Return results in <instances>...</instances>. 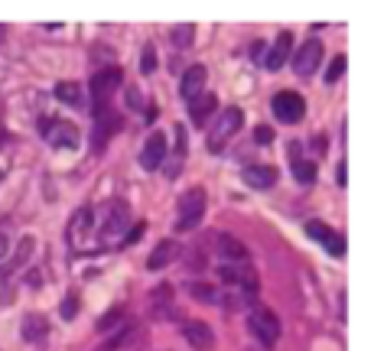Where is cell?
<instances>
[{
    "mask_svg": "<svg viewBox=\"0 0 371 351\" xmlns=\"http://www.w3.org/2000/svg\"><path fill=\"white\" fill-rule=\"evenodd\" d=\"M180 215H176V231H192L205 215V189L192 186L189 192H182L180 199Z\"/></svg>",
    "mask_w": 371,
    "mask_h": 351,
    "instance_id": "cell-1",
    "label": "cell"
},
{
    "mask_svg": "<svg viewBox=\"0 0 371 351\" xmlns=\"http://www.w3.org/2000/svg\"><path fill=\"white\" fill-rule=\"evenodd\" d=\"M219 280L221 283H228L235 293L245 290V296L254 303L257 299V274L251 270V264H221L219 267Z\"/></svg>",
    "mask_w": 371,
    "mask_h": 351,
    "instance_id": "cell-2",
    "label": "cell"
},
{
    "mask_svg": "<svg viewBox=\"0 0 371 351\" xmlns=\"http://www.w3.org/2000/svg\"><path fill=\"white\" fill-rule=\"evenodd\" d=\"M247 332L254 335L264 348H274L277 338H280V319L270 309H254V313L247 315Z\"/></svg>",
    "mask_w": 371,
    "mask_h": 351,
    "instance_id": "cell-3",
    "label": "cell"
},
{
    "mask_svg": "<svg viewBox=\"0 0 371 351\" xmlns=\"http://www.w3.org/2000/svg\"><path fill=\"white\" fill-rule=\"evenodd\" d=\"M241 124H245V114H241L238 107H225V111L215 117V127H212V133H209V150H221V147L241 130Z\"/></svg>",
    "mask_w": 371,
    "mask_h": 351,
    "instance_id": "cell-4",
    "label": "cell"
},
{
    "mask_svg": "<svg viewBox=\"0 0 371 351\" xmlns=\"http://www.w3.org/2000/svg\"><path fill=\"white\" fill-rule=\"evenodd\" d=\"M43 140L49 147H56V150H75L82 137H78V127L68 121H43Z\"/></svg>",
    "mask_w": 371,
    "mask_h": 351,
    "instance_id": "cell-5",
    "label": "cell"
},
{
    "mask_svg": "<svg viewBox=\"0 0 371 351\" xmlns=\"http://www.w3.org/2000/svg\"><path fill=\"white\" fill-rule=\"evenodd\" d=\"M270 107H274L277 121H284V124H300L306 114V101H303V95H296V91H277Z\"/></svg>",
    "mask_w": 371,
    "mask_h": 351,
    "instance_id": "cell-6",
    "label": "cell"
},
{
    "mask_svg": "<svg viewBox=\"0 0 371 351\" xmlns=\"http://www.w3.org/2000/svg\"><path fill=\"white\" fill-rule=\"evenodd\" d=\"M121 68H105V72H98L95 78H92V111H105L108 107V98L117 91V85H121Z\"/></svg>",
    "mask_w": 371,
    "mask_h": 351,
    "instance_id": "cell-7",
    "label": "cell"
},
{
    "mask_svg": "<svg viewBox=\"0 0 371 351\" xmlns=\"http://www.w3.org/2000/svg\"><path fill=\"white\" fill-rule=\"evenodd\" d=\"M323 62V43L319 39H306L303 46L293 52V72L296 75H313Z\"/></svg>",
    "mask_w": 371,
    "mask_h": 351,
    "instance_id": "cell-8",
    "label": "cell"
},
{
    "mask_svg": "<svg viewBox=\"0 0 371 351\" xmlns=\"http://www.w3.org/2000/svg\"><path fill=\"white\" fill-rule=\"evenodd\" d=\"M306 234L313 237V241H319V244H323L333 257H342L345 254L342 234H335V231L329 228V225H323V221H306Z\"/></svg>",
    "mask_w": 371,
    "mask_h": 351,
    "instance_id": "cell-9",
    "label": "cell"
},
{
    "mask_svg": "<svg viewBox=\"0 0 371 351\" xmlns=\"http://www.w3.org/2000/svg\"><path fill=\"white\" fill-rule=\"evenodd\" d=\"M166 160V137L163 133H150L147 143H143V153H140V166L143 170H160V163Z\"/></svg>",
    "mask_w": 371,
    "mask_h": 351,
    "instance_id": "cell-10",
    "label": "cell"
},
{
    "mask_svg": "<svg viewBox=\"0 0 371 351\" xmlns=\"http://www.w3.org/2000/svg\"><path fill=\"white\" fill-rule=\"evenodd\" d=\"M182 338L196 351H209L215 345V332L205 322H182Z\"/></svg>",
    "mask_w": 371,
    "mask_h": 351,
    "instance_id": "cell-11",
    "label": "cell"
},
{
    "mask_svg": "<svg viewBox=\"0 0 371 351\" xmlns=\"http://www.w3.org/2000/svg\"><path fill=\"white\" fill-rule=\"evenodd\" d=\"M215 251H219V257L225 264H247V247L241 244V241H235L231 234H219Z\"/></svg>",
    "mask_w": 371,
    "mask_h": 351,
    "instance_id": "cell-12",
    "label": "cell"
},
{
    "mask_svg": "<svg viewBox=\"0 0 371 351\" xmlns=\"http://www.w3.org/2000/svg\"><path fill=\"white\" fill-rule=\"evenodd\" d=\"M20 332H23V342H29V345H43V342H46V335H49L46 315L29 313L27 319H23V325H20Z\"/></svg>",
    "mask_w": 371,
    "mask_h": 351,
    "instance_id": "cell-13",
    "label": "cell"
},
{
    "mask_svg": "<svg viewBox=\"0 0 371 351\" xmlns=\"http://www.w3.org/2000/svg\"><path fill=\"white\" fill-rule=\"evenodd\" d=\"M202 88H205V66H189L180 82V95L186 98V101H196Z\"/></svg>",
    "mask_w": 371,
    "mask_h": 351,
    "instance_id": "cell-14",
    "label": "cell"
},
{
    "mask_svg": "<svg viewBox=\"0 0 371 351\" xmlns=\"http://www.w3.org/2000/svg\"><path fill=\"white\" fill-rule=\"evenodd\" d=\"M290 46H293V36H290V33H286V29H284V33L277 36L274 49L267 52L264 66L270 68V72H277V68H284V62H286V59H290Z\"/></svg>",
    "mask_w": 371,
    "mask_h": 351,
    "instance_id": "cell-15",
    "label": "cell"
},
{
    "mask_svg": "<svg viewBox=\"0 0 371 351\" xmlns=\"http://www.w3.org/2000/svg\"><path fill=\"white\" fill-rule=\"evenodd\" d=\"M117 127H121V117H117V114H111L108 107H105V111H95V147H98V150L105 147L108 137H115L111 130H117Z\"/></svg>",
    "mask_w": 371,
    "mask_h": 351,
    "instance_id": "cell-16",
    "label": "cell"
},
{
    "mask_svg": "<svg viewBox=\"0 0 371 351\" xmlns=\"http://www.w3.org/2000/svg\"><path fill=\"white\" fill-rule=\"evenodd\" d=\"M176 254H180V244H176V241H163V244H157L153 254L147 257V267H150V270H163V267H170L173 260H176Z\"/></svg>",
    "mask_w": 371,
    "mask_h": 351,
    "instance_id": "cell-17",
    "label": "cell"
},
{
    "mask_svg": "<svg viewBox=\"0 0 371 351\" xmlns=\"http://www.w3.org/2000/svg\"><path fill=\"white\" fill-rule=\"evenodd\" d=\"M245 182L251 189H270L277 182L274 166H245Z\"/></svg>",
    "mask_w": 371,
    "mask_h": 351,
    "instance_id": "cell-18",
    "label": "cell"
},
{
    "mask_svg": "<svg viewBox=\"0 0 371 351\" xmlns=\"http://www.w3.org/2000/svg\"><path fill=\"white\" fill-rule=\"evenodd\" d=\"M290 156H293V160H290L293 176L303 182V186H313V182H316V166L310 160H300V147H296V143H290Z\"/></svg>",
    "mask_w": 371,
    "mask_h": 351,
    "instance_id": "cell-19",
    "label": "cell"
},
{
    "mask_svg": "<svg viewBox=\"0 0 371 351\" xmlns=\"http://www.w3.org/2000/svg\"><path fill=\"white\" fill-rule=\"evenodd\" d=\"M133 338H140V329H124L121 335H115V338L101 342V348H98V351H131V348H137V345H140V342H133Z\"/></svg>",
    "mask_w": 371,
    "mask_h": 351,
    "instance_id": "cell-20",
    "label": "cell"
},
{
    "mask_svg": "<svg viewBox=\"0 0 371 351\" xmlns=\"http://www.w3.org/2000/svg\"><path fill=\"white\" fill-rule=\"evenodd\" d=\"M56 98L68 107H82L85 105V95H82V85L78 82H59L56 85Z\"/></svg>",
    "mask_w": 371,
    "mask_h": 351,
    "instance_id": "cell-21",
    "label": "cell"
},
{
    "mask_svg": "<svg viewBox=\"0 0 371 351\" xmlns=\"http://www.w3.org/2000/svg\"><path fill=\"white\" fill-rule=\"evenodd\" d=\"M215 107H219V101H215V95H199L196 101H189V114L196 124H205V117L215 114Z\"/></svg>",
    "mask_w": 371,
    "mask_h": 351,
    "instance_id": "cell-22",
    "label": "cell"
},
{
    "mask_svg": "<svg viewBox=\"0 0 371 351\" xmlns=\"http://www.w3.org/2000/svg\"><path fill=\"white\" fill-rule=\"evenodd\" d=\"M189 293L196 296L199 303L221 306V290H215V286H205V283H189Z\"/></svg>",
    "mask_w": 371,
    "mask_h": 351,
    "instance_id": "cell-23",
    "label": "cell"
},
{
    "mask_svg": "<svg viewBox=\"0 0 371 351\" xmlns=\"http://www.w3.org/2000/svg\"><path fill=\"white\" fill-rule=\"evenodd\" d=\"M170 303H173V286H153V293H150V313H157L160 306H166L170 309Z\"/></svg>",
    "mask_w": 371,
    "mask_h": 351,
    "instance_id": "cell-24",
    "label": "cell"
},
{
    "mask_svg": "<svg viewBox=\"0 0 371 351\" xmlns=\"http://www.w3.org/2000/svg\"><path fill=\"white\" fill-rule=\"evenodd\" d=\"M170 36H173V43H176L180 49H186L192 39H196V27H192V23H180V27H173Z\"/></svg>",
    "mask_w": 371,
    "mask_h": 351,
    "instance_id": "cell-25",
    "label": "cell"
},
{
    "mask_svg": "<svg viewBox=\"0 0 371 351\" xmlns=\"http://www.w3.org/2000/svg\"><path fill=\"white\" fill-rule=\"evenodd\" d=\"M124 221H127V205H115V218H108L105 234H108V237H111V234H117Z\"/></svg>",
    "mask_w": 371,
    "mask_h": 351,
    "instance_id": "cell-26",
    "label": "cell"
},
{
    "mask_svg": "<svg viewBox=\"0 0 371 351\" xmlns=\"http://www.w3.org/2000/svg\"><path fill=\"white\" fill-rule=\"evenodd\" d=\"M342 72H345V56H335V59H333V66L326 68V85H335Z\"/></svg>",
    "mask_w": 371,
    "mask_h": 351,
    "instance_id": "cell-27",
    "label": "cell"
},
{
    "mask_svg": "<svg viewBox=\"0 0 371 351\" xmlns=\"http://www.w3.org/2000/svg\"><path fill=\"white\" fill-rule=\"evenodd\" d=\"M140 68L150 75L153 68H157V49L153 46H143V59H140Z\"/></svg>",
    "mask_w": 371,
    "mask_h": 351,
    "instance_id": "cell-28",
    "label": "cell"
},
{
    "mask_svg": "<svg viewBox=\"0 0 371 351\" xmlns=\"http://www.w3.org/2000/svg\"><path fill=\"white\" fill-rule=\"evenodd\" d=\"M270 140H274V130H270L267 124H261L254 130V143H270Z\"/></svg>",
    "mask_w": 371,
    "mask_h": 351,
    "instance_id": "cell-29",
    "label": "cell"
},
{
    "mask_svg": "<svg viewBox=\"0 0 371 351\" xmlns=\"http://www.w3.org/2000/svg\"><path fill=\"white\" fill-rule=\"evenodd\" d=\"M75 296H68L66 303H62V319H75Z\"/></svg>",
    "mask_w": 371,
    "mask_h": 351,
    "instance_id": "cell-30",
    "label": "cell"
},
{
    "mask_svg": "<svg viewBox=\"0 0 371 351\" xmlns=\"http://www.w3.org/2000/svg\"><path fill=\"white\" fill-rule=\"evenodd\" d=\"M115 322H121V309H111V313H108V319H101V322H98V329L105 332L108 325H115Z\"/></svg>",
    "mask_w": 371,
    "mask_h": 351,
    "instance_id": "cell-31",
    "label": "cell"
},
{
    "mask_svg": "<svg viewBox=\"0 0 371 351\" xmlns=\"http://www.w3.org/2000/svg\"><path fill=\"white\" fill-rule=\"evenodd\" d=\"M140 234H143V225H137V228H131V231H127V237H124L121 244H124V247H127V244H133V241H140Z\"/></svg>",
    "mask_w": 371,
    "mask_h": 351,
    "instance_id": "cell-32",
    "label": "cell"
},
{
    "mask_svg": "<svg viewBox=\"0 0 371 351\" xmlns=\"http://www.w3.org/2000/svg\"><path fill=\"white\" fill-rule=\"evenodd\" d=\"M7 251H10V241H7V234H0V260L7 257Z\"/></svg>",
    "mask_w": 371,
    "mask_h": 351,
    "instance_id": "cell-33",
    "label": "cell"
},
{
    "mask_svg": "<svg viewBox=\"0 0 371 351\" xmlns=\"http://www.w3.org/2000/svg\"><path fill=\"white\" fill-rule=\"evenodd\" d=\"M3 33H7V27H0V39H3Z\"/></svg>",
    "mask_w": 371,
    "mask_h": 351,
    "instance_id": "cell-34",
    "label": "cell"
},
{
    "mask_svg": "<svg viewBox=\"0 0 371 351\" xmlns=\"http://www.w3.org/2000/svg\"><path fill=\"white\" fill-rule=\"evenodd\" d=\"M0 179H3V172H0Z\"/></svg>",
    "mask_w": 371,
    "mask_h": 351,
    "instance_id": "cell-35",
    "label": "cell"
},
{
    "mask_svg": "<svg viewBox=\"0 0 371 351\" xmlns=\"http://www.w3.org/2000/svg\"><path fill=\"white\" fill-rule=\"evenodd\" d=\"M0 140H3V133H0Z\"/></svg>",
    "mask_w": 371,
    "mask_h": 351,
    "instance_id": "cell-36",
    "label": "cell"
}]
</instances>
